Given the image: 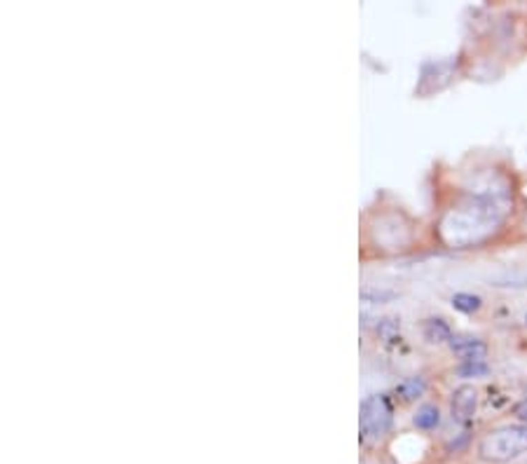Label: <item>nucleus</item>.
Here are the masks:
<instances>
[{"label": "nucleus", "mask_w": 527, "mask_h": 464, "mask_svg": "<svg viewBox=\"0 0 527 464\" xmlns=\"http://www.w3.org/2000/svg\"><path fill=\"white\" fill-rule=\"evenodd\" d=\"M412 422H415L417 429H424V432L436 429V427L441 425V410H438V406H434V403H424L415 413Z\"/></svg>", "instance_id": "0eeeda50"}, {"label": "nucleus", "mask_w": 527, "mask_h": 464, "mask_svg": "<svg viewBox=\"0 0 527 464\" xmlns=\"http://www.w3.org/2000/svg\"><path fill=\"white\" fill-rule=\"evenodd\" d=\"M453 307L459 309L464 314H473L483 307V298L481 296H473V293H455L453 296Z\"/></svg>", "instance_id": "1a4fd4ad"}, {"label": "nucleus", "mask_w": 527, "mask_h": 464, "mask_svg": "<svg viewBox=\"0 0 527 464\" xmlns=\"http://www.w3.org/2000/svg\"><path fill=\"white\" fill-rule=\"evenodd\" d=\"M506 209L493 197H469L455 211H450L443 221V235L453 246H469L483 242L493 235V230L504 221Z\"/></svg>", "instance_id": "f257e3e1"}, {"label": "nucleus", "mask_w": 527, "mask_h": 464, "mask_svg": "<svg viewBox=\"0 0 527 464\" xmlns=\"http://www.w3.org/2000/svg\"><path fill=\"white\" fill-rule=\"evenodd\" d=\"M377 333H380L382 340L392 342V340H396V338H399V333H401V324H399V321H396V319H382L380 324H377Z\"/></svg>", "instance_id": "9b49d317"}, {"label": "nucleus", "mask_w": 527, "mask_h": 464, "mask_svg": "<svg viewBox=\"0 0 527 464\" xmlns=\"http://www.w3.org/2000/svg\"><path fill=\"white\" fill-rule=\"evenodd\" d=\"M424 389H426V385L422 378H408L396 387V394L404 398V401H415V398L424 394Z\"/></svg>", "instance_id": "6e6552de"}, {"label": "nucleus", "mask_w": 527, "mask_h": 464, "mask_svg": "<svg viewBox=\"0 0 527 464\" xmlns=\"http://www.w3.org/2000/svg\"><path fill=\"white\" fill-rule=\"evenodd\" d=\"M422 333H424V340H429L431 345H441V342H450V340H453V329H450L448 321L441 319V317L424 319Z\"/></svg>", "instance_id": "423d86ee"}, {"label": "nucleus", "mask_w": 527, "mask_h": 464, "mask_svg": "<svg viewBox=\"0 0 527 464\" xmlns=\"http://www.w3.org/2000/svg\"><path fill=\"white\" fill-rule=\"evenodd\" d=\"M513 415H516V418L523 422V425H527V398H523V401H520L518 406L513 408Z\"/></svg>", "instance_id": "f8f14e48"}, {"label": "nucleus", "mask_w": 527, "mask_h": 464, "mask_svg": "<svg viewBox=\"0 0 527 464\" xmlns=\"http://www.w3.org/2000/svg\"><path fill=\"white\" fill-rule=\"evenodd\" d=\"M490 373V366L485 361H464L459 368H457V376L459 378H483Z\"/></svg>", "instance_id": "9d476101"}, {"label": "nucleus", "mask_w": 527, "mask_h": 464, "mask_svg": "<svg viewBox=\"0 0 527 464\" xmlns=\"http://www.w3.org/2000/svg\"><path fill=\"white\" fill-rule=\"evenodd\" d=\"M525 324H527V314H525Z\"/></svg>", "instance_id": "4468645a"}, {"label": "nucleus", "mask_w": 527, "mask_h": 464, "mask_svg": "<svg viewBox=\"0 0 527 464\" xmlns=\"http://www.w3.org/2000/svg\"><path fill=\"white\" fill-rule=\"evenodd\" d=\"M527 453V425H506L490 432L478 445V455L483 462L504 464Z\"/></svg>", "instance_id": "f03ea898"}, {"label": "nucleus", "mask_w": 527, "mask_h": 464, "mask_svg": "<svg viewBox=\"0 0 527 464\" xmlns=\"http://www.w3.org/2000/svg\"><path fill=\"white\" fill-rule=\"evenodd\" d=\"M392 427V403L384 394H372L361 403V432L368 438H382Z\"/></svg>", "instance_id": "7ed1b4c3"}, {"label": "nucleus", "mask_w": 527, "mask_h": 464, "mask_svg": "<svg viewBox=\"0 0 527 464\" xmlns=\"http://www.w3.org/2000/svg\"><path fill=\"white\" fill-rule=\"evenodd\" d=\"M450 349L461 361H485V356H488V345L478 338H453Z\"/></svg>", "instance_id": "39448f33"}, {"label": "nucleus", "mask_w": 527, "mask_h": 464, "mask_svg": "<svg viewBox=\"0 0 527 464\" xmlns=\"http://www.w3.org/2000/svg\"><path fill=\"white\" fill-rule=\"evenodd\" d=\"M478 406V392L473 389L471 385H461L455 389L453 394V418L461 422V425H469L476 415Z\"/></svg>", "instance_id": "20e7f679"}, {"label": "nucleus", "mask_w": 527, "mask_h": 464, "mask_svg": "<svg viewBox=\"0 0 527 464\" xmlns=\"http://www.w3.org/2000/svg\"><path fill=\"white\" fill-rule=\"evenodd\" d=\"M525 228H527V211H525Z\"/></svg>", "instance_id": "ddd939ff"}]
</instances>
